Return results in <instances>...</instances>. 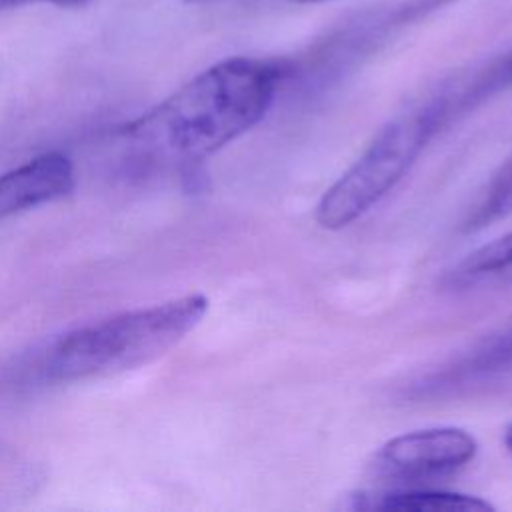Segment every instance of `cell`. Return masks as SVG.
Listing matches in <instances>:
<instances>
[{"label": "cell", "mask_w": 512, "mask_h": 512, "mask_svg": "<svg viewBox=\"0 0 512 512\" xmlns=\"http://www.w3.org/2000/svg\"><path fill=\"white\" fill-rule=\"evenodd\" d=\"M286 72L272 60L226 58L124 124L118 136L150 168H192L268 114Z\"/></svg>", "instance_id": "cell-1"}, {"label": "cell", "mask_w": 512, "mask_h": 512, "mask_svg": "<svg viewBox=\"0 0 512 512\" xmlns=\"http://www.w3.org/2000/svg\"><path fill=\"white\" fill-rule=\"evenodd\" d=\"M484 80L482 68L458 76L380 128L364 154L322 194L314 212L316 222L326 230H340L376 206L404 178L454 110L488 96Z\"/></svg>", "instance_id": "cell-2"}, {"label": "cell", "mask_w": 512, "mask_h": 512, "mask_svg": "<svg viewBox=\"0 0 512 512\" xmlns=\"http://www.w3.org/2000/svg\"><path fill=\"white\" fill-rule=\"evenodd\" d=\"M206 312L204 294H186L76 328L44 352L38 376L44 382H76L146 366L172 350Z\"/></svg>", "instance_id": "cell-3"}, {"label": "cell", "mask_w": 512, "mask_h": 512, "mask_svg": "<svg viewBox=\"0 0 512 512\" xmlns=\"http://www.w3.org/2000/svg\"><path fill=\"white\" fill-rule=\"evenodd\" d=\"M476 452V438L462 428H424L390 438L378 450L376 466L390 478L428 480L462 470Z\"/></svg>", "instance_id": "cell-4"}, {"label": "cell", "mask_w": 512, "mask_h": 512, "mask_svg": "<svg viewBox=\"0 0 512 512\" xmlns=\"http://www.w3.org/2000/svg\"><path fill=\"white\" fill-rule=\"evenodd\" d=\"M76 186L74 166L60 152L40 154L0 174V220L60 200Z\"/></svg>", "instance_id": "cell-5"}, {"label": "cell", "mask_w": 512, "mask_h": 512, "mask_svg": "<svg viewBox=\"0 0 512 512\" xmlns=\"http://www.w3.org/2000/svg\"><path fill=\"white\" fill-rule=\"evenodd\" d=\"M354 508L392 512H490L494 506L478 496L442 490H392L382 494H360Z\"/></svg>", "instance_id": "cell-6"}, {"label": "cell", "mask_w": 512, "mask_h": 512, "mask_svg": "<svg viewBox=\"0 0 512 512\" xmlns=\"http://www.w3.org/2000/svg\"><path fill=\"white\" fill-rule=\"evenodd\" d=\"M458 286L512 284V232L470 252L452 272Z\"/></svg>", "instance_id": "cell-7"}, {"label": "cell", "mask_w": 512, "mask_h": 512, "mask_svg": "<svg viewBox=\"0 0 512 512\" xmlns=\"http://www.w3.org/2000/svg\"><path fill=\"white\" fill-rule=\"evenodd\" d=\"M506 366H512V324L500 334L482 342V346L472 352V356L464 362L462 368H458V372L462 376H468L502 370Z\"/></svg>", "instance_id": "cell-8"}, {"label": "cell", "mask_w": 512, "mask_h": 512, "mask_svg": "<svg viewBox=\"0 0 512 512\" xmlns=\"http://www.w3.org/2000/svg\"><path fill=\"white\" fill-rule=\"evenodd\" d=\"M92 0H0V12L12 10V8H22V6H34V4H50V6H60V8H78L86 6Z\"/></svg>", "instance_id": "cell-9"}, {"label": "cell", "mask_w": 512, "mask_h": 512, "mask_svg": "<svg viewBox=\"0 0 512 512\" xmlns=\"http://www.w3.org/2000/svg\"><path fill=\"white\" fill-rule=\"evenodd\" d=\"M504 444H506V448L512 452V422L506 426V430H504Z\"/></svg>", "instance_id": "cell-10"}, {"label": "cell", "mask_w": 512, "mask_h": 512, "mask_svg": "<svg viewBox=\"0 0 512 512\" xmlns=\"http://www.w3.org/2000/svg\"><path fill=\"white\" fill-rule=\"evenodd\" d=\"M294 4H324V2H334V0H290Z\"/></svg>", "instance_id": "cell-11"}, {"label": "cell", "mask_w": 512, "mask_h": 512, "mask_svg": "<svg viewBox=\"0 0 512 512\" xmlns=\"http://www.w3.org/2000/svg\"><path fill=\"white\" fill-rule=\"evenodd\" d=\"M186 4H206V2H212V0H184Z\"/></svg>", "instance_id": "cell-12"}, {"label": "cell", "mask_w": 512, "mask_h": 512, "mask_svg": "<svg viewBox=\"0 0 512 512\" xmlns=\"http://www.w3.org/2000/svg\"><path fill=\"white\" fill-rule=\"evenodd\" d=\"M510 164H512V160H510Z\"/></svg>", "instance_id": "cell-13"}]
</instances>
